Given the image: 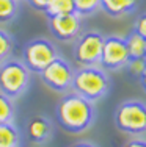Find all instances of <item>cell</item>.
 I'll return each mask as SVG.
<instances>
[{"label":"cell","mask_w":146,"mask_h":147,"mask_svg":"<svg viewBox=\"0 0 146 147\" xmlns=\"http://www.w3.org/2000/svg\"><path fill=\"white\" fill-rule=\"evenodd\" d=\"M74 8L80 17L93 16L101 9V0H74Z\"/></svg>","instance_id":"ac0fdd59"},{"label":"cell","mask_w":146,"mask_h":147,"mask_svg":"<svg viewBox=\"0 0 146 147\" xmlns=\"http://www.w3.org/2000/svg\"><path fill=\"white\" fill-rule=\"evenodd\" d=\"M16 117V105L14 100L0 92V124L6 122H14Z\"/></svg>","instance_id":"9a60e30c"},{"label":"cell","mask_w":146,"mask_h":147,"mask_svg":"<svg viewBox=\"0 0 146 147\" xmlns=\"http://www.w3.org/2000/svg\"><path fill=\"white\" fill-rule=\"evenodd\" d=\"M138 0H101V9L110 17H123L134 13Z\"/></svg>","instance_id":"8fae6325"},{"label":"cell","mask_w":146,"mask_h":147,"mask_svg":"<svg viewBox=\"0 0 146 147\" xmlns=\"http://www.w3.org/2000/svg\"><path fill=\"white\" fill-rule=\"evenodd\" d=\"M140 83H141V86H143V89H145V92H146V69H145L143 75L140 77Z\"/></svg>","instance_id":"cb8c5ba5"},{"label":"cell","mask_w":146,"mask_h":147,"mask_svg":"<svg viewBox=\"0 0 146 147\" xmlns=\"http://www.w3.org/2000/svg\"><path fill=\"white\" fill-rule=\"evenodd\" d=\"M24 133H25V138L32 144L43 146L47 144L54 138V124L44 114H35V116L27 119Z\"/></svg>","instance_id":"30bf717a"},{"label":"cell","mask_w":146,"mask_h":147,"mask_svg":"<svg viewBox=\"0 0 146 147\" xmlns=\"http://www.w3.org/2000/svg\"><path fill=\"white\" fill-rule=\"evenodd\" d=\"M124 69H127V72H129L134 78L140 80V77L143 75V72L146 69V58H130Z\"/></svg>","instance_id":"d6986e66"},{"label":"cell","mask_w":146,"mask_h":147,"mask_svg":"<svg viewBox=\"0 0 146 147\" xmlns=\"http://www.w3.org/2000/svg\"><path fill=\"white\" fill-rule=\"evenodd\" d=\"M47 24L52 36L61 42H72L82 33V17L77 13L50 16Z\"/></svg>","instance_id":"9c48e42d"},{"label":"cell","mask_w":146,"mask_h":147,"mask_svg":"<svg viewBox=\"0 0 146 147\" xmlns=\"http://www.w3.org/2000/svg\"><path fill=\"white\" fill-rule=\"evenodd\" d=\"M60 55L57 45L46 38H35L22 49V61L30 72L39 74Z\"/></svg>","instance_id":"8992f818"},{"label":"cell","mask_w":146,"mask_h":147,"mask_svg":"<svg viewBox=\"0 0 146 147\" xmlns=\"http://www.w3.org/2000/svg\"><path fill=\"white\" fill-rule=\"evenodd\" d=\"M27 3H29L33 9L44 13V11H46V8L49 6V3H50V0H27Z\"/></svg>","instance_id":"44dd1931"},{"label":"cell","mask_w":146,"mask_h":147,"mask_svg":"<svg viewBox=\"0 0 146 147\" xmlns=\"http://www.w3.org/2000/svg\"><path fill=\"white\" fill-rule=\"evenodd\" d=\"M19 13V0H0V24H8Z\"/></svg>","instance_id":"2e32d148"},{"label":"cell","mask_w":146,"mask_h":147,"mask_svg":"<svg viewBox=\"0 0 146 147\" xmlns=\"http://www.w3.org/2000/svg\"><path fill=\"white\" fill-rule=\"evenodd\" d=\"M104 36L97 30L82 31L72 41V57L79 67L83 66H99L104 47Z\"/></svg>","instance_id":"5b68a950"},{"label":"cell","mask_w":146,"mask_h":147,"mask_svg":"<svg viewBox=\"0 0 146 147\" xmlns=\"http://www.w3.org/2000/svg\"><path fill=\"white\" fill-rule=\"evenodd\" d=\"M55 116H57L58 125L65 131L79 135L91 128V125L94 124L96 108L93 102L69 91L63 94L61 99L57 102Z\"/></svg>","instance_id":"6da1fadb"},{"label":"cell","mask_w":146,"mask_h":147,"mask_svg":"<svg viewBox=\"0 0 146 147\" xmlns=\"http://www.w3.org/2000/svg\"><path fill=\"white\" fill-rule=\"evenodd\" d=\"M69 13H75L74 0H50L44 14L50 17V16H58V14H69Z\"/></svg>","instance_id":"5bb4252c"},{"label":"cell","mask_w":146,"mask_h":147,"mask_svg":"<svg viewBox=\"0 0 146 147\" xmlns=\"http://www.w3.org/2000/svg\"><path fill=\"white\" fill-rule=\"evenodd\" d=\"M123 147H146V139L141 138V136H134L129 141L124 142Z\"/></svg>","instance_id":"7402d4cb"},{"label":"cell","mask_w":146,"mask_h":147,"mask_svg":"<svg viewBox=\"0 0 146 147\" xmlns=\"http://www.w3.org/2000/svg\"><path fill=\"white\" fill-rule=\"evenodd\" d=\"M74 66L71 64V61H68L65 57L58 55L50 64L44 69L43 72H39L41 82L47 86L49 89H52L54 92L58 94H66L69 92L72 88V78H74Z\"/></svg>","instance_id":"52a82bcc"},{"label":"cell","mask_w":146,"mask_h":147,"mask_svg":"<svg viewBox=\"0 0 146 147\" xmlns=\"http://www.w3.org/2000/svg\"><path fill=\"white\" fill-rule=\"evenodd\" d=\"M129 52H127L126 39L118 34H110L105 36L102 47V55H101V67L109 71H121L126 67L129 63Z\"/></svg>","instance_id":"ba28073f"},{"label":"cell","mask_w":146,"mask_h":147,"mask_svg":"<svg viewBox=\"0 0 146 147\" xmlns=\"http://www.w3.org/2000/svg\"><path fill=\"white\" fill-rule=\"evenodd\" d=\"M126 45L130 58H146V41L141 34L132 30L126 38Z\"/></svg>","instance_id":"4fadbf2b"},{"label":"cell","mask_w":146,"mask_h":147,"mask_svg":"<svg viewBox=\"0 0 146 147\" xmlns=\"http://www.w3.org/2000/svg\"><path fill=\"white\" fill-rule=\"evenodd\" d=\"M112 88V80L105 69L101 66H83L75 69L71 91L83 99L96 103L104 99Z\"/></svg>","instance_id":"7a4b0ae2"},{"label":"cell","mask_w":146,"mask_h":147,"mask_svg":"<svg viewBox=\"0 0 146 147\" xmlns=\"http://www.w3.org/2000/svg\"><path fill=\"white\" fill-rule=\"evenodd\" d=\"M68 147H97V146L91 141H77V142H72V144L68 146Z\"/></svg>","instance_id":"603a6c76"},{"label":"cell","mask_w":146,"mask_h":147,"mask_svg":"<svg viewBox=\"0 0 146 147\" xmlns=\"http://www.w3.org/2000/svg\"><path fill=\"white\" fill-rule=\"evenodd\" d=\"M22 135L14 122L0 124V147H20Z\"/></svg>","instance_id":"7c38bea8"},{"label":"cell","mask_w":146,"mask_h":147,"mask_svg":"<svg viewBox=\"0 0 146 147\" xmlns=\"http://www.w3.org/2000/svg\"><path fill=\"white\" fill-rule=\"evenodd\" d=\"M134 30L137 31L138 34H141L146 41V13H143V14H140L137 17V20H135V24H134Z\"/></svg>","instance_id":"ffe728a7"},{"label":"cell","mask_w":146,"mask_h":147,"mask_svg":"<svg viewBox=\"0 0 146 147\" xmlns=\"http://www.w3.org/2000/svg\"><path fill=\"white\" fill-rule=\"evenodd\" d=\"M32 72L19 58H8L0 64V92L16 100L27 92Z\"/></svg>","instance_id":"3957f363"},{"label":"cell","mask_w":146,"mask_h":147,"mask_svg":"<svg viewBox=\"0 0 146 147\" xmlns=\"http://www.w3.org/2000/svg\"><path fill=\"white\" fill-rule=\"evenodd\" d=\"M115 125L120 131L130 136L146 135V103L143 100H124L115 110Z\"/></svg>","instance_id":"277c9868"},{"label":"cell","mask_w":146,"mask_h":147,"mask_svg":"<svg viewBox=\"0 0 146 147\" xmlns=\"http://www.w3.org/2000/svg\"><path fill=\"white\" fill-rule=\"evenodd\" d=\"M13 50H14V38L6 30L0 28V64L11 58Z\"/></svg>","instance_id":"e0dca14e"}]
</instances>
